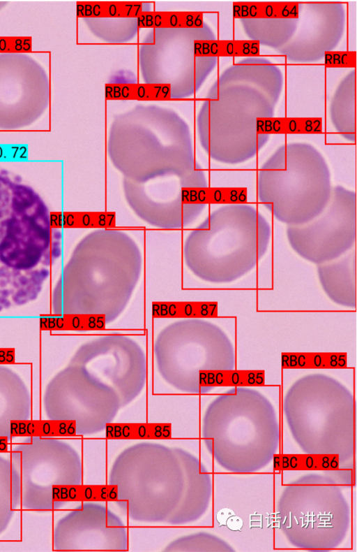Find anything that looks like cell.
Returning a JSON list of instances; mask_svg holds the SVG:
<instances>
[{"instance_id":"cell-1","label":"cell","mask_w":357,"mask_h":552,"mask_svg":"<svg viewBox=\"0 0 357 552\" xmlns=\"http://www.w3.org/2000/svg\"><path fill=\"white\" fill-rule=\"evenodd\" d=\"M142 256L126 233L98 229L74 248L53 293L54 312L93 314L107 324L126 309L139 279Z\"/></svg>"},{"instance_id":"cell-2","label":"cell","mask_w":357,"mask_h":552,"mask_svg":"<svg viewBox=\"0 0 357 552\" xmlns=\"http://www.w3.org/2000/svg\"><path fill=\"white\" fill-rule=\"evenodd\" d=\"M271 228L253 206L223 205L189 233L183 257L189 270L211 283H228L251 271L267 252Z\"/></svg>"},{"instance_id":"cell-3","label":"cell","mask_w":357,"mask_h":552,"mask_svg":"<svg viewBox=\"0 0 357 552\" xmlns=\"http://www.w3.org/2000/svg\"><path fill=\"white\" fill-rule=\"evenodd\" d=\"M61 233L41 196L21 176L0 168V268L15 280L60 256Z\"/></svg>"},{"instance_id":"cell-4","label":"cell","mask_w":357,"mask_h":552,"mask_svg":"<svg viewBox=\"0 0 357 552\" xmlns=\"http://www.w3.org/2000/svg\"><path fill=\"white\" fill-rule=\"evenodd\" d=\"M257 187L259 201L287 226L303 224L317 216L333 189L325 159L305 143L278 149L259 170Z\"/></svg>"},{"instance_id":"cell-5","label":"cell","mask_w":357,"mask_h":552,"mask_svg":"<svg viewBox=\"0 0 357 552\" xmlns=\"http://www.w3.org/2000/svg\"><path fill=\"white\" fill-rule=\"evenodd\" d=\"M160 376L176 389L204 393L213 382V372L233 370V344L217 325L202 318L182 319L165 326L154 342Z\"/></svg>"},{"instance_id":"cell-6","label":"cell","mask_w":357,"mask_h":552,"mask_svg":"<svg viewBox=\"0 0 357 552\" xmlns=\"http://www.w3.org/2000/svg\"><path fill=\"white\" fill-rule=\"evenodd\" d=\"M10 463L15 510L55 509L68 498L66 487L82 482L78 453L54 437H27L13 447Z\"/></svg>"},{"instance_id":"cell-7","label":"cell","mask_w":357,"mask_h":552,"mask_svg":"<svg viewBox=\"0 0 357 552\" xmlns=\"http://www.w3.org/2000/svg\"><path fill=\"white\" fill-rule=\"evenodd\" d=\"M44 406L49 420L73 422L79 435L102 430L122 407L112 386L86 367L71 363L50 382Z\"/></svg>"},{"instance_id":"cell-8","label":"cell","mask_w":357,"mask_h":552,"mask_svg":"<svg viewBox=\"0 0 357 552\" xmlns=\"http://www.w3.org/2000/svg\"><path fill=\"white\" fill-rule=\"evenodd\" d=\"M206 187L199 166L142 182L123 181L132 211L147 224L162 228H183L195 221L205 207L198 201V191Z\"/></svg>"},{"instance_id":"cell-9","label":"cell","mask_w":357,"mask_h":552,"mask_svg":"<svg viewBox=\"0 0 357 552\" xmlns=\"http://www.w3.org/2000/svg\"><path fill=\"white\" fill-rule=\"evenodd\" d=\"M288 242L300 256L319 265L351 250L356 238V196L347 188L333 187L324 210L310 221L287 226Z\"/></svg>"},{"instance_id":"cell-10","label":"cell","mask_w":357,"mask_h":552,"mask_svg":"<svg viewBox=\"0 0 357 552\" xmlns=\"http://www.w3.org/2000/svg\"><path fill=\"white\" fill-rule=\"evenodd\" d=\"M71 364L86 367L112 386L125 406L136 398L146 382V358L141 346L132 338L112 334L82 344Z\"/></svg>"},{"instance_id":"cell-11","label":"cell","mask_w":357,"mask_h":552,"mask_svg":"<svg viewBox=\"0 0 357 552\" xmlns=\"http://www.w3.org/2000/svg\"><path fill=\"white\" fill-rule=\"evenodd\" d=\"M52 544L55 551H120L128 546L121 519L107 508L89 503L57 522Z\"/></svg>"},{"instance_id":"cell-12","label":"cell","mask_w":357,"mask_h":552,"mask_svg":"<svg viewBox=\"0 0 357 552\" xmlns=\"http://www.w3.org/2000/svg\"><path fill=\"white\" fill-rule=\"evenodd\" d=\"M321 286L334 303L347 307L356 305V249L352 248L340 257L318 265Z\"/></svg>"},{"instance_id":"cell-13","label":"cell","mask_w":357,"mask_h":552,"mask_svg":"<svg viewBox=\"0 0 357 552\" xmlns=\"http://www.w3.org/2000/svg\"><path fill=\"white\" fill-rule=\"evenodd\" d=\"M31 399L20 378L15 382H0V437L10 438L11 425L29 419Z\"/></svg>"},{"instance_id":"cell-14","label":"cell","mask_w":357,"mask_h":552,"mask_svg":"<svg viewBox=\"0 0 357 552\" xmlns=\"http://www.w3.org/2000/svg\"><path fill=\"white\" fill-rule=\"evenodd\" d=\"M298 8L297 2H235L233 13L241 19H294Z\"/></svg>"},{"instance_id":"cell-15","label":"cell","mask_w":357,"mask_h":552,"mask_svg":"<svg viewBox=\"0 0 357 552\" xmlns=\"http://www.w3.org/2000/svg\"><path fill=\"white\" fill-rule=\"evenodd\" d=\"M193 52L196 57H251L259 54L257 41H195Z\"/></svg>"},{"instance_id":"cell-16","label":"cell","mask_w":357,"mask_h":552,"mask_svg":"<svg viewBox=\"0 0 357 552\" xmlns=\"http://www.w3.org/2000/svg\"><path fill=\"white\" fill-rule=\"evenodd\" d=\"M141 2H77V14L84 17H137L143 10Z\"/></svg>"},{"instance_id":"cell-17","label":"cell","mask_w":357,"mask_h":552,"mask_svg":"<svg viewBox=\"0 0 357 552\" xmlns=\"http://www.w3.org/2000/svg\"><path fill=\"white\" fill-rule=\"evenodd\" d=\"M319 117H258L256 130L258 134L271 133H317L321 131Z\"/></svg>"},{"instance_id":"cell-18","label":"cell","mask_w":357,"mask_h":552,"mask_svg":"<svg viewBox=\"0 0 357 552\" xmlns=\"http://www.w3.org/2000/svg\"><path fill=\"white\" fill-rule=\"evenodd\" d=\"M109 99L166 100L171 99V87L167 83L109 84L105 89Z\"/></svg>"},{"instance_id":"cell-19","label":"cell","mask_w":357,"mask_h":552,"mask_svg":"<svg viewBox=\"0 0 357 552\" xmlns=\"http://www.w3.org/2000/svg\"><path fill=\"white\" fill-rule=\"evenodd\" d=\"M139 27H202L203 14L199 12H146L137 17Z\"/></svg>"},{"instance_id":"cell-20","label":"cell","mask_w":357,"mask_h":552,"mask_svg":"<svg viewBox=\"0 0 357 552\" xmlns=\"http://www.w3.org/2000/svg\"><path fill=\"white\" fill-rule=\"evenodd\" d=\"M75 434V424L70 421L50 420L35 424L26 420L12 423L10 437L16 436L53 437Z\"/></svg>"},{"instance_id":"cell-21","label":"cell","mask_w":357,"mask_h":552,"mask_svg":"<svg viewBox=\"0 0 357 552\" xmlns=\"http://www.w3.org/2000/svg\"><path fill=\"white\" fill-rule=\"evenodd\" d=\"M14 511L10 460L0 456V535L8 526Z\"/></svg>"},{"instance_id":"cell-22","label":"cell","mask_w":357,"mask_h":552,"mask_svg":"<svg viewBox=\"0 0 357 552\" xmlns=\"http://www.w3.org/2000/svg\"><path fill=\"white\" fill-rule=\"evenodd\" d=\"M32 39L29 36H0V53L30 52Z\"/></svg>"},{"instance_id":"cell-23","label":"cell","mask_w":357,"mask_h":552,"mask_svg":"<svg viewBox=\"0 0 357 552\" xmlns=\"http://www.w3.org/2000/svg\"><path fill=\"white\" fill-rule=\"evenodd\" d=\"M356 61V52H333L327 51L324 55V64L330 68H351L355 67Z\"/></svg>"},{"instance_id":"cell-24","label":"cell","mask_w":357,"mask_h":552,"mask_svg":"<svg viewBox=\"0 0 357 552\" xmlns=\"http://www.w3.org/2000/svg\"><path fill=\"white\" fill-rule=\"evenodd\" d=\"M8 439L6 437H0V453L7 451Z\"/></svg>"},{"instance_id":"cell-25","label":"cell","mask_w":357,"mask_h":552,"mask_svg":"<svg viewBox=\"0 0 357 552\" xmlns=\"http://www.w3.org/2000/svg\"><path fill=\"white\" fill-rule=\"evenodd\" d=\"M12 300L17 305H22L26 304L27 302H29L28 298L22 299L17 297L15 294L12 296Z\"/></svg>"},{"instance_id":"cell-26","label":"cell","mask_w":357,"mask_h":552,"mask_svg":"<svg viewBox=\"0 0 357 552\" xmlns=\"http://www.w3.org/2000/svg\"><path fill=\"white\" fill-rule=\"evenodd\" d=\"M0 295H1V296L3 297V298H8L10 295V291H9V289H1Z\"/></svg>"},{"instance_id":"cell-27","label":"cell","mask_w":357,"mask_h":552,"mask_svg":"<svg viewBox=\"0 0 357 552\" xmlns=\"http://www.w3.org/2000/svg\"><path fill=\"white\" fill-rule=\"evenodd\" d=\"M2 305L3 308L8 309L11 306V302L8 299Z\"/></svg>"},{"instance_id":"cell-28","label":"cell","mask_w":357,"mask_h":552,"mask_svg":"<svg viewBox=\"0 0 357 552\" xmlns=\"http://www.w3.org/2000/svg\"><path fill=\"white\" fill-rule=\"evenodd\" d=\"M3 309V305L0 304V312H1Z\"/></svg>"}]
</instances>
